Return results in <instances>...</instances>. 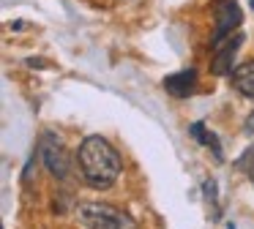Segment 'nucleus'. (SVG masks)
I'll use <instances>...</instances> for the list:
<instances>
[{"instance_id":"nucleus-12","label":"nucleus","mask_w":254,"mask_h":229,"mask_svg":"<svg viewBox=\"0 0 254 229\" xmlns=\"http://www.w3.org/2000/svg\"><path fill=\"white\" fill-rule=\"evenodd\" d=\"M243 131H246L249 136L254 134V112H252V114H249V117H246V125H243Z\"/></svg>"},{"instance_id":"nucleus-11","label":"nucleus","mask_w":254,"mask_h":229,"mask_svg":"<svg viewBox=\"0 0 254 229\" xmlns=\"http://www.w3.org/2000/svg\"><path fill=\"white\" fill-rule=\"evenodd\" d=\"M33 167H36V153L28 158V167H25V172H22V180H25V183H28V180H30V174H33Z\"/></svg>"},{"instance_id":"nucleus-5","label":"nucleus","mask_w":254,"mask_h":229,"mask_svg":"<svg viewBox=\"0 0 254 229\" xmlns=\"http://www.w3.org/2000/svg\"><path fill=\"white\" fill-rule=\"evenodd\" d=\"M243 44V33L235 30L232 36H227L224 41H216L210 44V49H213V57H210V71H213L216 76H227L232 74V57H235L238 47Z\"/></svg>"},{"instance_id":"nucleus-13","label":"nucleus","mask_w":254,"mask_h":229,"mask_svg":"<svg viewBox=\"0 0 254 229\" xmlns=\"http://www.w3.org/2000/svg\"><path fill=\"white\" fill-rule=\"evenodd\" d=\"M227 229H235V224H227Z\"/></svg>"},{"instance_id":"nucleus-9","label":"nucleus","mask_w":254,"mask_h":229,"mask_svg":"<svg viewBox=\"0 0 254 229\" xmlns=\"http://www.w3.org/2000/svg\"><path fill=\"white\" fill-rule=\"evenodd\" d=\"M235 169H241L246 177H252L254 180V145H249L246 150H243V156H238L235 158V164H232Z\"/></svg>"},{"instance_id":"nucleus-3","label":"nucleus","mask_w":254,"mask_h":229,"mask_svg":"<svg viewBox=\"0 0 254 229\" xmlns=\"http://www.w3.org/2000/svg\"><path fill=\"white\" fill-rule=\"evenodd\" d=\"M41 158H44V167L50 169L52 177L58 180H66L68 172H71V161H68V153L63 139L55 134V131H44L41 134Z\"/></svg>"},{"instance_id":"nucleus-2","label":"nucleus","mask_w":254,"mask_h":229,"mask_svg":"<svg viewBox=\"0 0 254 229\" xmlns=\"http://www.w3.org/2000/svg\"><path fill=\"white\" fill-rule=\"evenodd\" d=\"M77 218L88 229H137V221L126 210L104 202H79Z\"/></svg>"},{"instance_id":"nucleus-7","label":"nucleus","mask_w":254,"mask_h":229,"mask_svg":"<svg viewBox=\"0 0 254 229\" xmlns=\"http://www.w3.org/2000/svg\"><path fill=\"white\" fill-rule=\"evenodd\" d=\"M189 136H191V139H197L202 147H208V150L213 153L216 161H224V150H221L219 136H216L205 123H191V125H189Z\"/></svg>"},{"instance_id":"nucleus-1","label":"nucleus","mask_w":254,"mask_h":229,"mask_svg":"<svg viewBox=\"0 0 254 229\" xmlns=\"http://www.w3.org/2000/svg\"><path fill=\"white\" fill-rule=\"evenodd\" d=\"M79 158V169H82V177L88 180V185L93 188H110L118 177H121L123 169V158L104 136H85L82 145L77 150Z\"/></svg>"},{"instance_id":"nucleus-6","label":"nucleus","mask_w":254,"mask_h":229,"mask_svg":"<svg viewBox=\"0 0 254 229\" xmlns=\"http://www.w3.org/2000/svg\"><path fill=\"white\" fill-rule=\"evenodd\" d=\"M194 87H197V71L194 68H183L164 76V90L175 98H189L194 93Z\"/></svg>"},{"instance_id":"nucleus-10","label":"nucleus","mask_w":254,"mask_h":229,"mask_svg":"<svg viewBox=\"0 0 254 229\" xmlns=\"http://www.w3.org/2000/svg\"><path fill=\"white\" fill-rule=\"evenodd\" d=\"M202 191H205V199H208V202H213V210H216V216H219V202H216V199H219V194H216V180H205V183H202Z\"/></svg>"},{"instance_id":"nucleus-4","label":"nucleus","mask_w":254,"mask_h":229,"mask_svg":"<svg viewBox=\"0 0 254 229\" xmlns=\"http://www.w3.org/2000/svg\"><path fill=\"white\" fill-rule=\"evenodd\" d=\"M213 19H216V30H213L210 44L224 41L227 36H232L243 22V11H241V5H238V0H216Z\"/></svg>"},{"instance_id":"nucleus-8","label":"nucleus","mask_w":254,"mask_h":229,"mask_svg":"<svg viewBox=\"0 0 254 229\" xmlns=\"http://www.w3.org/2000/svg\"><path fill=\"white\" fill-rule=\"evenodd\" d=\"M230 82H232V87H235L241 96L254 98V60L238 65V68L230 74Z\"/></svg>"}]
</instances>
